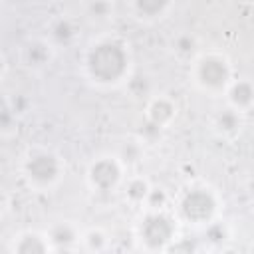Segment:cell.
<instances>
[{
  "label": "cell",
  "mask_w": 254,
  "mask_h": 254,
  "mask_svg": "<svg viewBox=\"0 0 254 254\" xmlns=\"http://www.w3.org/2000/svg\"><path fill=\"white\" fill-rule=\"evenodd\" d=\"M83 77L99 89L127 85L133 73V56L129 44L113 34H103L89 42L81 58Z\"/></svg>",
  "instance_id": "obj_1"
},
{
  "label": "cell",
  "mask_w": 254,
  "mask_h": 254,
  "mask_svg": "<svg viewBox=\"0 0 254 254\" xmlns=\"http://www.w3.org/2000/svg\"><path fill=\"white\" fill-rule=\"evenodd\" d=\"M173 212L181 226L200 230L210 222L222 218V196L216 189L204 183H194L173 196Z\"/></svg>",
  "instance_id": "obj_2"
},
{
  "label": "cell",
  "mask_w": 254,
  "mask_h": 254,
  "mask_svg": "<svg viewBox=\"0 0 254 254\" xmlns=\"http://www.w3.org/2000/svg\"><path fill=\"white\" fill-rule=\"evenodd\" d=\"M236 79L230 58L220 50H204L189 64V81L208 97H224L230 83Z\"/></svg>",
  "instance_id": "obj_3"
},
{
  "label": "cell",
  "mask_w": 254,
  "mask_h": 254,
  "mask_svg": "<svg viewBox=\"0 0 254 254\" xmlns=\"http://www.w3.org/2000/svg\"><path fill=\"white\" fill-rule=\"evenodd\" d=\"M65 175V163L50 147H30L20 159V179L32 192L54 190Z\"/></svg>",
  "instance_id": "obj_4"
},
{
  "label": "cell",
  "mask_w": 254,
  "mask_h": 254,
  "mask_svg": "<svg viewBox=\"0 0 254 254\" xmlns=\"http://www.w3.org/2000/svg\"><path fill=\"white\" fill-rule=\"evenodd\" d=\"M181 234V222L173 208L141 210L135 224V242L145 254H163V250Z\"/></svg>",
  "instance_id": "obj_5"
},
{
  "label": "cell",
  "mask_w": 254,
  "mask_h": 254,
  "mask_svg": "<svg viewBox=\"0 0 254 254\" xmlns=\"http://www.w3.org/2000/svg\"><path fill=\"white\" fill-rule=\"evenodd\" d=\"M127 177L129 169L117 153H101L93 157L85 169V185L95 194H111L121 190Z\"/></svg>",
  "instance_id": "obj_6"
},
{
  "label": "cell",
  "mask_w": 254,
  "mask_h": 254,
  "mask_svg": "<svg viewBox=\"0 0 254 254\" xmlns=\"http://www.w3.org/2000/svg\"><path fill=\"white\" fill-rule=\"evenodd\" d=\"M143 113L145 127L161 135L179 119V103L169 93H153L147 97Z\"/></svg>",
  "instance_id": "obj_7"
},
{
  "label": "cell",
  "mask_w": 254,
  "mask_h": 254,
  "mask_svg": "<svg viewBox=\"0 0 254 254\" xmlns=\"http://www.w3.org/2000/svg\"><path fill=\"white\" fill-rule=\"evenodd\" d=\"M56 46L52 44V40L48 36H34L28 38L22 46H20V62L24 67L40 71L44 67H48L56 56Z\"/></svg>",
  "instance_id": "obj_8"
},
{
  "label": "cell",
  "mask_w": 254,
  "mask_h": 254,
  "mask_svg": "<svg viewBox=\"0 0 254 254\" xmlns=\"http://www.w3.org/2000/svg\"><path fill=\"white\" fill-rule=\"evenodd\" d=\"M173 8H175V2L171 0H131L125 4L129 18L145 26H153L167 20Z\"/></svg>",
  "instance_id": "obj_9"
},
{
  "label": "cell",
  "mask_w": 254,
  "mask_h": 254,
  "mask_svg": "<svg viewBox=\"0 0 254 254\" xmlns=\"http://www.w3.org/2000/svg\"><path fill=\"white\" fill-rule=\"evenodd\" d=\"M244 117L242 113L230 109V107H222L218 109L212 119H210V131L216 139L224 141V143H232L236 141L240 135H242V129H244Z\"/></svg>",
  "instance_id": "obj_10"
},
{
  "label": "cell",
  "mask_w": 254,
  "mask_h": 254,
  "mask_svg": "<svg viewBox=\"0 0 254 254\" xmlns=\"http://www.w3.org/2000/svg\"><path fill=\"white\" fill-rule=\"evenodd\" d=\"M10 254H54V246L46 230L28 228L14 234L10 242Z\"/></svg>",
  "instance_id": "obj_11"
},
{
  "label": "cell",
  "mask_w": 254,
  "mask_h": 254,
  "mask_svg": "<svg viewBox=\"0 0 254 254\" xmlns=\"http://www.w3.org/2000/svg\"><path fill=\"white\" fill-rule=\"evenodd\" d=\"M224 105L242 115H248L254 109V81L250 77L236 75L224 93Z\"/></svg>",
  "instance_id": "obj_12"
},
{
  "label": "cell",
  "mask_w": 254,
  "mask_h": 254,
  "mask_svg": "<svg viewBox=\"0 0 254 254\" xmlns=\"http://www.w3.org/2000/svg\"><path fill=\"white\" fill-rule=\"evenodd\" d=\"M46 234L54 248H75L81 246L83 228L73 220H56L46 228Z\"/></svg>",
  "instance_id": "obj_13"
},
{
  "label": "cell",
  "mask_w": 254,
  "mask_h": 254,
  "mask_svg": "<svg viewBox=\"0 0 254 254\" xmlns=\"http://www.w3.org/2000/svg\"><path fill=\"white\" fill-rule=\"evenodd\" d=\"M198 234H200V238H198L200 248H204L208 252L224 250L232 242V228L224 218H218V220L210 222L208 226L200 228Z\"/></svg>",
  "instance_id": "obj_14"
},
{
  "label": "cell",
  "mask_w": 254,
  "mask_h": 254,
  "mask_svg": "<svg viewBox=\"0 0 254 254\" xmlns=\"http://www.w3.org/2000/svg\"><path fill=\"white\" fill-rule=\"evenodd\" d=\"M153 183L149 181V177L145 175H129L121 192H123V198L127 204L131 206H137V208H145L149 196H151V190H153Z\"/></svg>",
  "instance_id": "obj_15"
},
{
  "label": "cell",
  "mask_w": 254,
  "mask_h": 254,
  "mask_svg": "<svg viewBox=\"0 0 254 254\" xmlns=\"http://www.w3.org/2000/svg\"><path fill=\"white\" fill-rule=\"evenodd\" d=\"M111 246V236L103 226H87L81 234L79 250L85 254H105Z\"/></svg>",
  "instance_id": "obj_16"
},
{
  "label": "cell",
  "mask_w": 254,
  "mask_h": 254,
  "mask_svg": "<svg viewBox=\"0 0 254 254\" xmlns=\"http://www.w3.org/2000/svg\"><path fill=\"white\" fill-rule=\"evenodd\" d=\"M52 44L56 48L60 46H69L73 44V40L77 38V28L73 24V20L65 18V16H58L56 20L50 22V28H48V34H46Z\"/></svg>",
  "instance_id": "obj_17"
},
{
  "label": "cell",
  "mask_w": 254,
  "mask_h": 254,
  "mask_svg": "<svg viewBox=\"0 0 254 254\" xmlns=\"http://www.w3.org/2000/svg\"><path fill=\"white\" fill-rule=\"evenodd\" d=\"M173 54L181 60H189V64L198 56V50H196V40L194 36L190 34H179L177 38H173Z\"/></svg>",
  "instance_id": "obj_18"
},
{
  "label": "cell",
  "mask_w": 254,
  "mask_h": 254,
  "mask_svg": "<svg viewBox=\"0 0 254 254\" xmlns=\"http://www.w3.org/2000/svg\"><path fill=\"white\" fill-rule=\"evenodd\" d=\"M200 242H198V238H192V236H189V234H179L165 250H163V254H200Z\"/></svg>",
  "instance_id": "obj_19"
},
{
  "label": "cell",
  "mask_w": 254,
  "mask_h": 254,
  "mask_svg": "<svg viewBox=\"0 0 254 254\" xmlns=\"http://www.w3.org/2000/svg\"><path fill=\"white\" fill-rule=\"evenodd\" d=\"M143 139H131V141H125L123 149L117 151V155L121 157V161L127 165V169L135 167L141 163V159L145 157V147H143Z\"/></svg>",
  "instance_id": "obj_20"
},
{
  "label": "cell",
  "mask_w": 254,
  "mask_h": 254,
  "mask_svg": "<svg viewBox=\"0 0 254 254\" xmlns=\"http://www.w3.org/2000/svg\"><path fill=\"white\" fill-rule=\"evenodd\" d=\"M85 12L89 16H111L113 4L111 2H89L85 4Z\"/></svg>",
  "instance_id": "obj_21"
},
{
  "label": "cell",
  "mask_w": 254,
  "mask_h": 254,
  "mask_svg": "<svg viewBox=\"0 0 254 254\" xmlns=\"http://www.w3.org/2000/svg\"><path fill=\"white\" fill-rule=\"evenodd\" d=\"M54 254H79L75 248H54Z\"/></svg>",
  "instance_id": "obj_22"
}]
</instances>
